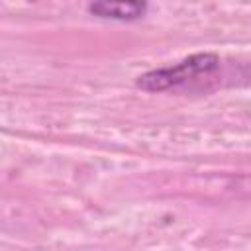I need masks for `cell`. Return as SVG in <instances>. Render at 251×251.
I'll use <instances>...</instances> for the list:
<instances>
[{"mask_svg":"<svg viewBox=\"0 0 251 251\" xmlns=\"http://www.w3.org/2000/svg\"><path fill=\"white\" fill-rule=\"evenodd\" d=\"M220 67V57L216 53H196L173 67L153 69L137 78V88L147 92H161L169 88H176L180 84H186L194 80L196 76H206L214 73Z\"/></svg>","mask_w":251,"mask_h":251,"instance_id":"1","label":"cell"},{"mask_svg":"<svg viewBox=\"0 0 251 251\" xmlns=\"http://www.w3.org/2000/svg\"><path fill=\"white\" fill-rule=\"evenodd\" d=\"M88 12L104 20L131 22L147 14V0H92Z\"/></svg>","mask_w":251,"mask_h":251,"instance_id":"2","label":"cell"}]
</instances>
